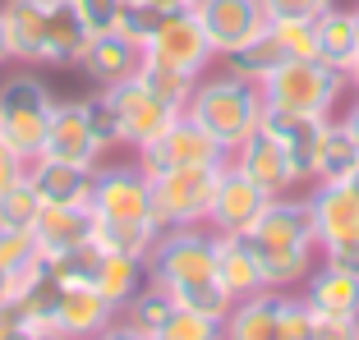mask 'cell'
Listing matches in <instances>:
<instances>
[{
    "mask_svg": "<svg viewBox=\"0 0 359 340\" xmlns=\"http://www.w3.org/2000/svg\"><path fill=\"white\" fill-rule=\"evenodd\" d=\"M148 276L161 281L184 309L208 313L217 322H226V313L235 309V295L222 285V271H217V230H203V225L161 230L148 253Z\"/></svg>",
    "mask_w": 359,
    "mask_h": 340,
    "instance_id": "obj_1",
    "label": "cell"
},
{
    "mask_svg": "<svg viewBox=\"0 0 359 340\" xmlns=\"http://www.w3.org/2000/svg\"><path fill=\"white\" fill-rule=\"evenodd\" d=\"M249 253L258 257L263 276L272 290H290L295 281H309L313 271V248L318 244V230H313V216H309V202L304 198H272L267 212L258 216V225L244 234Z\"/></svg>",
    "mask_w": 359,
    "mask_h": 340,
    "instance_id": "obj_2",
    "label": "cell"
},
{
    "mask_svg": "<svg viewBox=\"0 0 359 340\" xmlns=\"http://www.w3.org/2000/svg\"><path fill=\"white\" fill-rule=\"evenodd\" d=\"M184 115L198 120L226 152H235L263 125V92H258V83H249V78L226 69L217 78H198L194 83L189 101H184Z\"/></svg>",
    "mask_w": 359,
    "mask_h": 340,
    "instance_id": "obj_3",
    "label": "cell"
},
{
    "mask_svg": "<svg viewBox=\"0 0 359 340\" xmlns=\"http://www.w3.org/2000/svg\"><path fill=\"white\" fill-rule=\"evenodd\" d=\"M346 74H337L323 60H281L272 74L258 83L267 111H285V115H304V120H327L337 106Z\"/></svg>",
    "mask_w": 359,
    "mask_h": 340,
    "instance_id": "obj_4",
    "label": "cell"
},
{
    "mask_svg": "<svg viewBox=\"0 0 359 340\" xmlns=\"http://www.w3.org/2000/svg\"><path fill=\"white\" fill-rule=\"evenodd\" d=\"M313 336V309L309 299L285 290H258L249 299H235L226 313L222 340H309Z\"/></svg>",
    "mask_w": 359,
    "mask_h": 340,
    "instance_id": "obj_5",
    "label": "cell"
},
{
    "mask_svg": "<svg viewBox=\"0 0 359 340\" xmlns=\"http://www.w3.org/2000/svg\"><path fill=\"white\" fill-rule=\"evenodd\" d=\"M226 166H170L148 175L152 180V216H157L161 230H175V225H208L212 198H217V184H222Z\"/></svg>",
    "mask_w": 359,
    "mask_h": 340,
    "instance_id": "obj_6",
    "label": "cell"
},
{
    "mask_svg": "<svg viewBox=\"0 0 359 340\" xmlns=\"http://www.w3.org/2000/svg\"><path fill=\"white\" fill-rule=\"evenodd\" d=\"M55 97L42 78L32 74H10L0 83V139L14 143L23 157H42V139L51 125Z\"/></svg>",
    "mask_w": 359,
    "mask_h": 340,
    "instance_id": "obj_7",
    "label": "cell"
},
{
    "mask_svg": "<svg viewBox=\"0 0 359 340\" xmlns=\"http://www.w3.org/2000/svg\"><path fill=\"white\" fill-rule=\"evenodd\" d=\"M93 216L97 221H111V225H157V216H152V180H148V170H134V166L97 170V180H93Z\"/></svg>",
    "mask_w": 359,
    "mask_h": 340,
    "instance_id": "obj_8",
    "label": "cell"
},
{
    "mask_svg": "<svg viewBox=\"0 0 359 340\" xmlns=\"http://www.w3.org/2000/svg\"><path fill=\"white\" fill-rule=\"evenodd\" d=\"M143 60L203 78V69H208L217 55H212V46H208V32H203L198 14H194V10H180V14H161V19H157L148 46H143Z\"/></svg>",
    "mask_w": 359,
    "mask_h": 340,
    "instance_id": "obj_9",
    "label": "cell"
},
{
    "mask_svg": "<svg viewBox=\"0 0 359 340\" xmlns=\"http://www.w3.org/2000/svg\"><path fill=\"white\" fill-rule=\"evenodd\" d=\"M194 14H198L203 32H208V46L212 55H240L249 42H258L267 32V10L263 0H194Z\"/></svg>",
    "mask_w": 359,
    "mask_h": 340,
    "instance_id": "obj_10",
    "label": "cell"
},
{
    "mask_svg": "<svg viewBox=\"0 0 359 340\" xmlns=\"http://www.w3.org/2000/svg\"><path fill=\"white\" fill-rule=\"evenodd\" d=\"M226 161H231V152L189 115H180L157 143L143 148V170H148V175L170 170V166H226Z\"/></svg>",
    "mask_w": 359,
    "mask_h": 340,
    "instance_id": "obj_11",
    "label": "cell"
},
{
    "mask_svg": "<svg viewBox=\"0 0 359 340\" xmlns=\"http://www.w3.org/2000/svg\"><path fill=\"white\" fill-rule=\"evenodd\" d=\"M106 92L116 97V111H120V125H125V143H134L138 152L148 148V143H157L161 134H166L170 125H175L184 111L170 106V101H161L157 92H152L143 78H129V83L120 87H106Z\"/></svg>",
    "mask_w": 359,
    "mask_h": 340,
    "instance_id": "obj_12",
    "label": "cell"
},
{
    "mask_svg": "<svg viewBox=\"0 0 359 340\" xmlns=\"http://www.w3.org/2000/svg\"><path fill=\"white\" fill-rule=\"evenodd\" d=\"M116 318H120L116 304H111L93 281H65L46 322H51L65 340H93V336H102Z\"/></svg>",
    "mask_w": 359,
    "mask_h": 340,
    "instance_id": "obj_13",
    "label": "cell"
},
{
    "mask_svg": "<svg viewBox=\"0 0 359 340\" xmlns=\"http://www.w3.org/2000/svg\"><path fill=\"white\" fill-rule=\"evenodd\" d=\"M267 202H272V193L258 189L249 175H240V170L226 161L217 198H212V212H208V225L217 234H249L258 225V216L267 212Z\"/></svg>",
    "mask_w": 359,
    "mask_h": 340,
    "instance_id": "obj_14",
    "label": "cell"
},
{
    "mask_svg": "<svg viewBox=\"0 0 359 340\" xmlns=\"http://www.w3.org/2000/svg\"><path fill=\"white\" fill-rule=\"evenodd\" d=\"M231 166L240 170V175H249L258 189H267L272 198H281V193L295 189V175H290V157H285V143L276 139V134H267L263 125H258L254 134H249V139H244L240 148L231 152Z\"/></svg>",
    "mask_w": 359,
    "mask_h": 340,
    "instance_id": "obj_15",
    "label": "cell"
},
{
    "mask_svg": "<svg viewBox=\"0 0 359 340\" xmlns=\"http://www.w3.org/2000/svg\"><path fill=\"white\" fill-rule=\"evenodd\" d=\"M42 157L97 170V161H102V143H97L93 129H88L83 101H55L51 125H46V139H42Z\"/></svg>",
    "mask_w": 359,
    "mask_h": 340,
    "instance_id": "obj_16",
    "label": "cell"
},
{
    "mask_svg": "<svg viewBox=\"0 0 359 340\" xmlns=\"http://www.w3.org/2000/svg\"><path fill=\"white\" fill-rule=\"evenodd\" d=\"M79 64H83V74L93 78L97 87H120L143 69V46L129 42L120 28L93 32L88 46H83V55H79Z\"/></svg>",
    "mask_w": 359,
    "mask_h": 340,
    "instance_id": "obj_17",
    "label": "cell"
},
{
    "mask_svg": "<svg viewBox=\"0 0 359 340\" xmlns=\"http://www.w3.org/2000/svg\"><path fill=\"white\" fill-rule=\"evenodd\" d=\"M28 180H32V189L42 193V207H93L97 170L69 166V161H55V157H32Z\"/></svg>",
    "mask_w": 359,
    "mask_h": 340,
    "instance_id": "obj_18",
    "label": "cell"
},
{
    "mask_svg": "<svg viewBox=\"0 0 359 340\" xmlns=\"http://www.w3.org/2000/svg\"><path fill=\"white\" fill-rule=\"evenodd\" d=\"M304 202H309V216H313L318 244H337L346 234H359V193L346 180L313 184V193Z\"/></svg>",
    "mask_w": 359,
    "mask_h": 340,
    "instance_id": "obj_19",
    "label": "cell"
},
{
    "mask_svg": "<svg viewBox=\"0 0 359 340\" xmlns=\"http://www.w3.org/2000/svg\"><path fill=\"white\" fill-rule=\"evenodd\" d=\"M0 19L10 37V60L46 64V0H5Z\"/></svg>",
    "mask_w": 359,
    "mask_h": 340,
    "instance_id": "obj_20",
    "label": "cell"
},
{
    "mask_svg": "<svg viewBox=\"0 0 359 340\" xmlns=\"http://www.w3.org/2000/svg\"><path fill=\"white\" fill-rule=\"evenodd\" d=\"M93 239V207H42L32 225V244L42 257H60Z\"/></svg>",
    "mask_w": 359,
    "mask_h": 340,
    "instance_id": "obj_21",
    "label": "cell"
},
{
    "mask_svg": "<svg viewBox=\"0 0 359 340\" xmlns=\"http://www.w3.org/2000/svg\"><path fill=\"white\" fill-rule=\"evenodd\" d=\"M93 28L74 10V0H46V64H79Z\"/></svg>",
    "mask_w": 359,
    "mask_h": 340,
    "instance_id": "obj_22",
    "label": "cell"
},
{
    "mask_svg": "<svg viewBox=\"0 0 359 340\" xmlns=\"http://www.w3.org/2000/svg\"><path fill=\"white\" fill-rule=\"evenodd\" d=\"M304 299L318 318H359V276L323 262L318 271H309Z\"/></svg>",
    "mask_w": 359,
    "mask_h": 340,
    "instance_id": "obj_23",
    "label": "cell"
},
{
    "mask_svg": "<svg viewBox=\"0 0 359 340\" xmlns=\"http://www.w3.org/2000/svg\"><path fill=\"white\" fill-rule=\"evenodd\" d=\"M318 60L332 64L337 74H350L359 60V19L355 10H337L332 5L323 19H318Z\"/></svg>",
    "mask_w": 359,
    "mask_h": 340,
    "instance_id": "obj_24",
    "label": "cell"
},
{
    "mask_svg": "<svg viewBox=\"0 0 359 340\" xmlns=\"http://www.w3.org/2000/svg\"><path fill=\"white\" fill-rule=\"evenodd\" d=\"M217 271H222V285L235 299H249L258 290H267V276L258 267V257L249 253L244 234H217Z\"/></svg>",
    "mask_w": 359,
    "mask_h": 340,
    "instance_id": "obj_25",
    "label": "cell"
},
{
    "mask_svg": "<svg viewBox=\"0 0 359 340\" xmlns=\"http://www.w3.org/2000/svg\"><path fill=\"white\" fill-rule=\"evenodd\" d=\"M148 257H134V253H106L102 248V262H97V276H93V285L102 290L111 304H116V313L125 309L129 299L138 295V290L148 285Z\"/></svg>",
    "mask_w": 359,
    "mask_h": 340,
    "instance_id": "obj_26",
    "label": "cell"
},
{
    "mask_svg": "<svg viewBox=\"0 0 359 340\" xmlns=\"http://www.w3.org/2000/svg\"><path fill=\"white\" fill-rule=\"evenodd\" d=\"M355 166H359V143L350 139V129L323 120V129H318V152H313V184L350 180Z\"/></svg>",
    "mask_w": 359,
    "mask_h": 340,
    "instance_id": "obj_27",
    "label": "cell"
},
{
    "mask_svg": "<svg viewBox=\"0 0 359 340\" xmlns=\"http://www.w3.org/2000/svg\"><path fill=\"white\" fill-rule=\"evenodd\" d=\"M175 309H180V299L170 295L161 281H148V285H143V290H138V295L125 304V309H120V318H125L134 331H143V336L152 340L161 327H166V318H170Z\"/></svg>",
    "mask_w": 359,
    "mask_h": 340,
    "instance_id": "obj_28",
    "label": "cell"
},
{
    "mask_svg": "<svg viewBox=\"0 0 359 340\" xmlns=\"http://www.w3.org/2000/svg\"><path fill=\"white\" fill-rule=\"evenodd\" d=\"M157 225H111V221H97L93 216V244L106 248V253H134V257H148L152 244H157Z\"/></svg>",
    "mask_w": 359,
    "mask_h": 340,
    "instance_id": "obj_29",
    "label": "cell"
},
{
    "mask_svg": "<svg viewBox=\"0 0 359 340\" xmlns=\"http://www.w3.org/2000/svg\"><path fill=\"white\" fill-rule=\"evenodd\" d=\"M37 216H42V193L32 189V180L23 175L14 189L0 193V230H19V234H32V225H37Z\"/></svg>",
    "mask_w": 359,
    "mask_h": 340,
    "instance_id": "obj_30",
    "label": "cell"
},
{
    "mask_svg": "<svg viewBox=\"0 0 359 340\" xmlns=\"http://www.w3.org/2000/svg\"><path fill=\"white\" fill-rule=\"evenodd\" d=\"M267 32L285 60H318V19H272Z\"/></svg>",
    "mask_w": 359,
    "mask_h": 340,
    "instance_id": "obj_31",
    "label": "cell"
},
{
    "mask_svg": "<svg viewBox=\"0 0 359 340\" xmlns=\"http://www.w3.org/2000/svg\"><path fill=\"white\" fill-rule=\"evenodd\" d=\"M83 115H88V129H93V139L106 148H120L125 143V125H120V111H116V97L97 87L93 97H83Z\"/></svg>",
    "mask_w": 359,
    "mask_h": 340,
    "instance_id": "obj_32",
    "label": "cell"
},
{
    "mask_svg": "<svg viewBox=\"0 0 359 340\" xmlns=\"http://www.w3.org/2000/svg\"><path fill=\"white\" fill-rule=\"evenodd\" d=\"M281 60H285V55H281V46L272 42V32H263V37H258V42H249L240 55H231V74L249 78V83H263V78L272 74Z\"/></svg>",
    "mask_w": 359,
    "mask_h": 340,
    "instance_id": "obj_33",
    "label": "cell"
},
{
    "mask_svg": "<svg viewBox=\"0 0 359 340\" xmlns=\"http://www.w3.org/2000/svg\"><path fill=\"white\" fill-rule=\"evenodd\" d=\"M222 327L226 322H217V318H208V313H194V309L180 304L152 340H222Z\"/></svg>",
    "mask_w": 359,
    "mask_h": 340,
    "instance_id": "obj_34",
    "label": "cell"
},
{
    "mask_svg": "<svg viewBox=\"0 0 359 340\" xmlns=\"http://www.w3.org/2000/svg\"><path fill=\"white\" fill-rule=\"evenodd\" d=\"M138 78H143V83H148L152 92L161 97V101H170V106H180V111H184V101H189L194 83H198L194 74H180V69H166V64H152V60H143Z\"/></svg>",
    "mask_w": 359,
    "mask_h": 340,
    "instance_id": "obj_35",
    "label": "cell"
},
{
    "mask_svg": "<svg viewBox=\"0 0 359 340\" xmlns=\"http://www.w3.org/2000/svg\"><path fill=\"white\" fill-rule=\"evenodd\" d=\"M116 28L125 32L129 42L148 46L152 28H157V14H152V10H143V5H138V0H125V10H120V23H116Z\"/></svg>",
    "mask_w": 359,
    "mask_h": 340,
    "instance_id": "obj_36",
    "label": "cell"
},
{
    "mask_svg": "<svg viewBox=\"0 0 359 340\" xmlns=\"http://www.w3.org/2000/svg\"><path fill=\"white\" fill-rule=\"evenodd\" d=\"M74 10L83 14V23L93 32H111L120 23V10H125V0H74Z\"/></svg>",
    "mask_w": 359,
    "mask_h": 340,
    "instance_id": "obj_37",
    "label": "cell"
},
{
    "mask_svg": "<svg viewBox=\"0 0 359 340\" xmlns=\"http://www.w3.org/2000/svg\"><path fill=\"white\" fill-rule=\"evenodd\" d=\"M267 19H323L332 0H263Z\"/></svg>",
    "mask_w": 359,
    "mask_h": 340,
    "instance_id": "obj_38",
    "label": "cell"
},
{
    "mask_svg": "<svg viewBox=\"0 0 359 340\" xmlns=\"http://www.w3.org/2000/svg\"><path fill=\"white\" fill-rule=\"evenodd\" d=\"M323 257H327V267H337V271L359 276V234H346L337 244H323Z\"/></svg>",
    "mask_w": 359,
    "mask_h": 340,
    "instance_id": "obj_39",
    "label": "cell"
},
{
    "mask_svg": "<svg viewBox=\"0 0 359 340\" xmlns=\"http://www.w3.org/2000/svg\"><path fill=\"white\" fill-rule=\"evenodd\" d=\"M23 175H28V157H23V152L14 148V143L0 139V193L14 189V184H19Z\"/></svg>",
    "mask_w": 359,
    "mask_h": 340,
    "instance_id": "obj_40",
    "label": "cell"
},
{
    "mask_svg": "<svg viewBox=\"0 0 359 340\" xmlns=\"http://www.w3.org/2000/svg\"><path fill=\"white\" fill-rule=\"evenodd\" d=\"M309 340H359V318H318L313 313V336Z\"/></svg>",
    "mask_w": 359,
    "mask_h": 340,
    "instance_id": "obj_41",
    "label": "cell"
},
{
    "mask_svg": "<svg viewBox=\"0 0 359 340\" xmlns=\"http://www.w3.org/2000/svg\"><path fill=\"white\" fill-rule=\"evenodd\" d=\"M32 262H37V257H32ZM32 262H28V267H32ZM28 267H23V271H10V267H0V304H14V299H19Z\"/></svg>",
    "mask_w": 359,
    "mask_h": 340,
    "instance_id": "obj_42",
    "label": "cell"
},
{
    "mask_svg": "<svg viewBox=\"0 0 359 340\" xmlns=\"http://www.w3.org/2000/svg\"><path fill=\"white\" fill-rule=\"evenodd\" d=\"M10 340H65V336L51 327V322H23V327L14 331Z\"/></svg>",
    "mask_w": 359,
    "mask_h": 340,
    "instance_id": "obj_43",
    "label": "cell"
},
{
    "mask_svg": "<svg viewBox=\"0 0 359 340\" xmlns=\"http://www.w3.org/2000/svg\"><path fill=\"white\" fill-rule=\"evenodd\" d=\"M23 322H28V318H23L19 304H0V340H10L14 331L23 327Z\"/></svg>",
    "mask_w": 359,
    "mask_h": 340,
    "instance_id": "obj_44",
    "label": "cell"
},
{
    "mask_svg": "<svg viewBox=\"0 0 359 340\" xmlns=\"http://www.w3.org/2000/svg\"><path fill=\"white\" fill-rule=\"evenodd\" d=\"M93 340H148V336H143V331H134V327H129L125 318H116L111 327L102 331V336H93Z\"/></svg>",
    "mask_w": 359,
    "mask_h": 340,
    "instance_id": "obj_45",
    "label": "cell"
},
{
    "mask_svg": "<svg viewBox=\"0 0 359 340\" xmlns=\"http://www.w3.org/2000/svg\"><path fill=\"white\" fill-rule=\"evenodd\" d=\"M143 10H152L161 19V14H180V10H194V0H138Z\"/></svg>",
    "mask_w": 359,
    "mask_h": 340,
    "instance_id": "obj_46",
    "label": "cell"
},
{
    "mask_svg": "<svg viewBox=\"0 0 359 340\" xmlns=\"http://www.w3.org/2000/svg\"><path fill=\"white\" fill-rule=\"evenodd\" d=\"M341 125H346V129H350V139L359 143V101H355V106L346 111V120H341Z\"/></svg>",
    "mask_w": 359,
    "mask_h": 340,
    "instance_id": "obj_47",
    "label": "cell"
},
{
    "mask_svg": "<svg viewBox=\"0 0 359 340\" xmlns=\"http://www.w3.org/2000/svg\"><path fill=\"white\" fill-rule=\"evenodd\" d=\"M10 60V37H5V19H0V64Z\"/></svg>",
    "mask_w": 359,
    "mask_h": 340,
    "instance_id": "obj_48",
    "label": "cell"
},
{
    "mask_svg": "<svg viewBox=\"0 0 359 340\" xmlns=\"http://www.w3.org/2000/svg\"><path fill=\"white\" fill-rule=\"evenodd\" d=\"M346 184H350V189H355V193H359V166H355V170H350V180H346Z\"/></svg>",
    "mask_w": 359,
    "mask_h": 340,
    "instance_id": "obj_49",
    "label": "cell"
},
{
    "mask_svg": "<svg viewBox=\"0 0 359 340\" xmlns=\"http://www.w3.org/2000/svg\"><path fill=\"white\" fill-rule=\"evenodd\" d=\"M346 83H355V87H359V60H355V69L346 74Z\"/></svg>",
    "mask_w": 359,
    "mask_h": 340,
    "instance_id": "obj_50",
    "label": "cell"
},
{
    "mask_svg": "<svg viewBox=\"0 0 359 340\" xmlns=\"http://www.w3.org/2000/svg\"><path fill=\"white\" fill-rule=\"evenodd\" d=\"M355 19H359V10H355Z\"/></svg>",
    "mask_w": 359,
    "mask_h": 340,
    "instance_id": "obj_51",
    "label": "cell"
}]
</instances>
